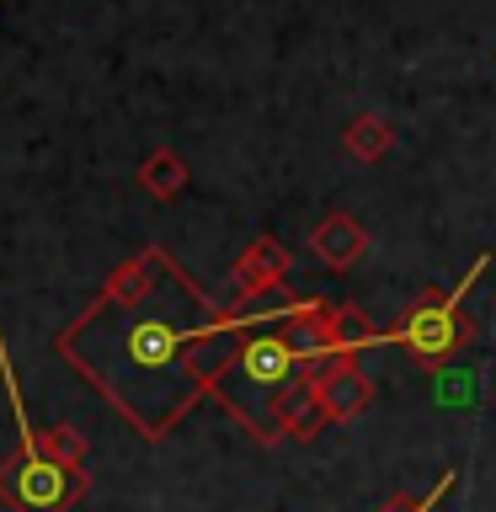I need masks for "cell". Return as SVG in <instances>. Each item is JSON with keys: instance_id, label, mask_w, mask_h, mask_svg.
<instances>
[{"instance_id": "2", "label": "cell", "mask_w": 496, "mask_h": 512, "mask_svg": "<svg viewBox=\"0 0 496 512\" xmlns=\"http://www.w3.org/2000/svg\"><path fill=\"white\" fill-rule=\"evenodd\" d=\"M491 256L496 251H480L475 267L464 272L448 294H422V304H411V310L400 315V326L390 331V342H400L416 363H427V368H438V363L454 358V352H464L470 342H480V326L464 315V294H470V283L491 267Z\"/></svg>"}, {"instance_id": "1", "label": "cell", "mask_w": 496, "mask_h": 512, "mask_svg": "<svg viewBox=\"0 0 496 512\" xmlns=\"http://www.w3.org/2000/svg\"><path fill=\"white\" fill-rule=\"evenodd\" d=\"M166 256H134L107 294L86 310L75 331H64V352L123 406L144 438H160L198 395H219V379L235 368L240 326L219 315L182 278L176 299L160 294Z\"/></svg>"}, {"instance_id": "8", "label": "cell", "mask_w": 496, "mask_h": 512, "mask_svg": "<svg viewBox=\"0 0 496 512\" xmlns=\"http://www.w3.org/2000/svg\"><path fill=\"white\" fill-rule=\"evenodd\" d=\"M310 251L326 262L331 272H347V267H358L363 256H368V230L352 214H326L310 230Z\"/></svg>"}, {"instance_id": "5", "label": "cell", "mask_w": 496, "mask_h": 512, "mask_svg": "<svg viewBox=\"0 0 496 512\" xmlns=\"http://www.w3.org/2000/svg\"><path fill=\"white\" fill-rule=\"evenodd\" d=\"M235 368L251 384H262V390H267V384H278V390H283L304 363H299V352H294V342H288L283 331H262V336H246V342H240Z\"/></svg>"}, {"instance_id": "11", "label": "cell", "mask_w": 496, "mask_h": 512, "mask_svg": "<svg viewBox=\"0 0 496 512\" xmlns=\"http://www.w3.org/2000/svg\"><path fill=\"white\" fill-rule=\"evenodd\" d=\"M454 480H459V470H443L438 486H432L427 496H395V502H384L379 512H438V502H443L448 491H454Z\"/></svg>"}, {"instance_id": "9", "label": "cell", "mask_w": 496, "mask_h": 512, "mask_svg": "<svg viewBox=\"0 0 496 512\" xmlns=\"http://www.w3.org/2000/svg\"><path fill=\"white\" fill-rule=\"evenodd\" d=\"M342 150L352 160H363V166H374V160H384L395 150V128L384 112H352L347 128H342Z\"/></svg>"}, {"instance_id": "6", "label": "cell", "mask_w": 496, "mask_h": 512, "mask_svg": "<svg viewBox=\"0 0 496 512\" xmlns=\"http://www.w3.org/2000/svg\"><path fill=\"white\" fill-rule=\"evenodd\" d=\"M272 422H278L288 438H299V443H310L320 427H326V406H320V395H315V379L299 368V379H288L278 395H272Z\"/></svg>"}, {"instance_id": "10", "label": "cell", "mask_w": 496, "mask_h": 512, "mask_svg": "<svg viewBox=\"0 0 496 512\" xmlns=\"http://www.w3.org/2000/svg\"><path fill=\"white\" fill-rule=\"evenodd\" d=\"M144 187L160 192V198H176V192L187 187V166L176 155L160 150V155H150V166H144Z\"/></svg>"}, {"instance_id": "3", "label": "cell", "mask_w": 496, "mask_h": 512, "mask_svg": "<svg viewBox=\"0 0 496 512\" xmlns=\"http://www.w3.org/2000/svg\"><path fill=\"white\" fill-rule=\"evenodd\" d=\"M86 491V480L70 464L48 459V454H27L0 475V496H11L16 512H64L70 496Z\"/></svg>"}, {"instance_id": "4", "label": "cell", "mask_w": 496, "mask_h": 512, "mask_svg": "<svg viewBox=\"0 0 496 512\" xmlns=\"http://www.w3.org/2000/svg\"><path fill=\"white\" fill-rule=\"evenodd\" d=\"M304 374L315 379V395H320V406H326V422H352V416H363L368 400H374V379L358 368V358H331L320 368H304Z\"/></svg>"}, {"instance_id": "7", "label": "cell", "mask_w": 496, "mask_h": 512, "mask_svg": "<svg viewBox=\"0 0 496 512\" xmlns=\"http://www.w3.org/2000/svg\"><path fill=\"white\" fill-rule=\"evenodd\" d=\"M288 278V251L278 246L272 235H256L246 251H240V262H235V288L246 299H267V294H278Z\"/></svg>"}]
</instances>
